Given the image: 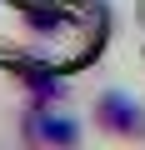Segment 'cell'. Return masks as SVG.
<instances>
[{
	"label": "cell",
	"mask_w": 145,
	"mask_h": 150,
	"mask_svg": "<svg viewBox=\"0 0 145 150\" xmlns=\"http://www.w3.org/2000/svg\"><path fill=\"white\" fill-rule=\"evenodd\" d=\"M95 125H100L105 135H140V130H145V110H140L130 95L105 90V95L95 100Z\"/></svg>",
	"instance_id": "6da1fadb"
},
{
	"label": "cell",
	"mask_w": 145,
	"mask_h": 150,
	"mask_svg": "<svg viewBox=\"0 0 145 150\" xmlns=\"http://www.w3.org/2000/svg\"><path fill=\"white\" fill-rule=\"evenodd\" d=\"M25 135L40 140V145H80L85 130H80V120H70V115H60V110H50V105H30Z\"/></svg>",
	"instance_id": "7a4b0ae2"
},
{
	"label": "cell",
	"mask_w": 145,
	"mask_h": 150,
	"mask_svg": "<svg viewBox=\"0 0 145 150\" xmlns=\"http://www.w3.org/2000/svg\"><path fill=\"white\" fill-rule=\"evenodd\" d=\"M15 75H20V85L35 95V105H55V100H65V90H70L65 75H55L50 65H20Z\"/></svg>",
	"instance_id": "3957f363"
}]
</instances>
